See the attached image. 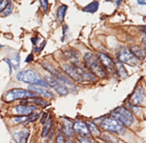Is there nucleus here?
I'll return each instance as SVG.
<instances>
[{
  "mask_svg": "<svg viewBox=\"0 0 146 143\" xmlns=\"http://www.w3.org/2000/svg\"><path fill=\"white\" fill-rule=\"evenodd\" d=\"M17 79L19 81L23 82V83H27L30 85H36L43 87L45 89H49L50 86L48 85V83L42 79L40 77V75L37 73L36 71L32 69H27L23 70V71H20L17 75Z\"/></svg>",
  "mask_w": 146,
  "mask_h": 143,
  "instance_id": "f257e3e1",
  "label": "nucleus"
},
{
  "mask_svg": "<svg viewBox=\"0 0 146 143\" xmlns=\"http://www.w3.org/2000/svg\"><path fill=\"white\" fill-rule=\"evenodd\" d=\"M84 62L93 74H95L98 77H102V78L105 77L106 72H105L104 67L101 64L100 60L96 56H94L91 53H86L84 55Z\"/></svg>",
  "mask_w": 146,
  "mask_h": 143,
  "instance_id": "f03ea898",
  "label": "nucleus"
},
{
  "mask_svg": "<svg viewBox=\"0 0 146 143\" xmlns=\"http://www.w3.org/2000/svg\"><path fill=\"white\" fill-rule=\"evenodd\" d=\"M42 66L44 67L46 70H48L51 74L54 75V77L62 84V86H64L68 91H77V87L72 83L68 77H66L65 75H62V72H60L58 70H56L55 67L52 64H50L48 62H43L42 63Z\"/></svg>",
  "mask_w": 146,
  "mask_h": 143,
  "instance_id": "7ed1b4c3",
  "label": "nucleus"
},
{
  "mask_svg": "<svg viewBox=\"0 0 146 143\" xmlns=\"http://www.w3.org/2000/svg\"><path fill=\"white\" fill-rule=\"evenodd\" d=\"M111 116L113 118L117 119L119 122H121L124 126H131L135 123V116L131 111H129L128 108L123 106L117 107L111 112Z\"/></svg>",
  "mask_w": 146,
  "mask_h": 143,
  "instance_id": "20e7f679",
  "label": "nucleus"
},
{
  "mask_svg": "<svg viewBox=\"0 0 146 143\" xmlns=\"http://www.w3.org/2000/svg\"><path fill=\"white\" fill-rule=\"evenodd\" d=\"M101 128L104 130L117 134H124L126 132V128L121 122H119L117 119L113 118H105L101 123Z\"/></svg>",
  "mask_w": 146,
  "mask_h": 143,
  "instance_id": "39448f33",
  "label": "nucleus"
},
{
  "mask_svg": "<svg viewBox=\"0 0 146 143\" xmlns=\"http://www.w3.org/2000/svg\"><path fill=\"white\" fill-rule=\"evenodd\" d=\"M36 95V93L31 91H27L23 89H13L4 95V100L6 102H12L14 100L21 99V98H27L31 97H35Z\"/></svg>",
  "mask_w": 146,
  "mask_h": 143,
  "instance_id": "423d86ee",
  "label": "nucleus"
},
{
  "mask_svg": "<svg viewBox=\"0 0 146 143\" xmlns=\"http://www.w3.org/2000/svg\"><path fill=\"white\" fill-rule=\"evenodd\" d=\"M62 69L74 81L79 82V83L85 82L84 75L82 72V66H75L73 64H69V63H64V64H62Z\"/></svg>",
  "mask_w": 146,
  "mask_h": 143,
  "instance_id": "0eeeda50",
  "label": "nucleus"
},
{
  "mask_svg": "<svg viewBox=\"0 0 146 143\" xmlns=\"http://www.w3.org/2000/svg\"><path fill=\"white\" fill-rule=\"evenodd\" d=\"M117 58L121 63H126L129 65H136L139 62V60L135 58L128 48H122L117 54Z\"/></svg>",
  "mask_w": 146,
  "mask_h": 143,
  "instance_id": "6e6552de",
  "label": "nucleus"
},
{
  "mask_svg": "<svg viewBox=\"0 0 146 143\" xmlns=\"http://www.w3.org/2000/svg\"><path fill=\"white\" fill-rule=\"evenodd\" d=\"M45 81L48 83V85L52 87L53 89H55V91L58 95H66L68 93V90L65 88L64 86H62L54 76H52L51 74L46 75L45 76Z\"/></svg>",
  "mask_w": 146,
  "mask_h": 143,
  "instance_id": "1a4fd4ad",
  "label": "nucleus"
},
{
  "mask_svg": "<svg viewBox=\"0 0 146 143\" xmlns=\"http://www.w3.org/2000/svg\"><path fill=\"white\" fill-rule=\"evenodd\" d=\"M73 130L74 132H76L80 136H84V137H89L91 134L90 130H89L88 125L86 123L82 121H77L73 124Z\"/></svg>",
  "mask_w": 146,
  "mask_h": 143,
  "instance_id": "9d476101",
  "label": "nucleus"
},
{
  "mask_svg": "<svg viewBox=\"0 0 146 143\" xmlns=\"http://www.w3.org/2000/svg\"><path fill=\"white\" fill-rule=\"evenodd\" d=\"M144 97H145V93H144V90H143L142 87H138L137 89L135 91V93H133L131 97V102L133 103V105H140L141 103L143 102L144 100Z\"/></svg>",
  "mask_w": 146,
  "mask_h": 143,
  "instance_id": "9b49d317",
  "label": "nucleus"
},
{
  "mask_svg": "<svg viewBox=\"0 0 146 143\" xmlns=\"http://www.w3.org/2000/svg\"><path fill=\"white\" fill-rule=\"evenodd\" d=\"M98 57H100V60L101 62V64L103 65L104 68H107L109 71L114 72L115 70V62H113V60H111V58L108 57V56L104 55L102 53L98 54Z\"/></svg>",
  "mask_w": 146,
  "mask_h": 143,
  "instance_id": "f8f14e48",
  "label": "nucleus"
},
{
  "mask_svg": "<svg viewBox=\"0 0 146 143\" xmlns=\"http://www.w3.org/2000/svg\"><path fill=\"white\" fill-rule=\"evenodd\" d=\"M28 90H30L31 92L35 93L36 95H42L44 97H54V93L48 91L47 89L43 88V87H40V86H36V85H29L28 87Z\"/></svg>",
  "mask_w": 146,
  "mask_h": 143,
  "instance_id": "ddd939ff",
  "label": "nucleus"
},
{
  "mask_svg": "<svg viewBox=\"0 0 146 143\" xmlns=\"http://www.w3.org/2000/svg\"><path fill=\"white\" fill-rule=\"evenodd\" d=\"M36 109V105H18L17 107H15V111L23 116H29L30 113H32Z\"/></svg>",
  "mask_w": 146,
  "mask_h": 143,
  "instance_id": "4468645a",
  "label": "nucleus"
},
{
  "mask_svg": "<svg viewBox=\"0 0 146 143\" xmlns=\"http://www.w3.org/2000/svg\"><path fill=\"white\" fill-rule=\"evenodd\" d=\"M64 55L67 58V60H70V62L73 65L77 66L80 63V58H79V53L74 49H69V50L64 51Z\"/></svg>",
  "mask_w": 146,
  "mask_h": 143,
  "instance_id": "2eb2a0df",
  "label": "nucleus"
},
{
  "mask_svg": "<svg viewBox=\"0 0 146 143\" xmlns=\"http://www.w3.org/2000/svg\"><path fill=\"white\" fill-rule=\"evenodd\" d=\"M62 132L64 133L65 136L71 137L74 132L73 130V123L70 120H68L66 118H62Z\"/></svg>",
  "mask_w": 146,
  "mask_h": 143,
  "instance_id": "dca6fc26",
  "label": "nucleus"
},
{
  "mask_svg": "<svg viewBox=\"0 0 146 143\" xmlns=\"http://www.w3.org/2000/svg\"><path fill=\"white\" fill-rule=\"evenodd\" d=\"M20 55L18 53H15L11 56L10 58H5V62L8 63L9 67H10V73L12 72V68L13 69H18L19 66H20Z\"/></svg>",
  "mask_w": 146,
  "mask_h": 143,
  "instance_id": "f3484780",
  "label": "nucleus"
},
{
  "mask_svg": "<svg viewBox=\"0 0 146 143\" xmlns=\"http://www.w3.org/2000/svg\"><path fill=\"white\" fill-rule=\"evenodd\" d=\"M29 136V130H22L13 133V137L17 143H27V138Z\"/></svg>",
  "mask_w": 146,
  "mask_h": 143,
  "instance_id": "a211bd4d",
  "label": "nucleus"
},
{
  "mask_svg": "<svg viewBox=\"0 0 146 143\" xmlns=\"http://www.w3.org/2000/svg\"><path fill=\"white\" fill-rule=\"evenodd\" d=\"M131 52L133 54V56H135V58H138V60H143V58H145V53L143 52L142 49H141L140 47L137 46V45L131 46Z\"/></svg>",
  "mask_w": 146,
  "mask_h": 143,
  "instance_id": "6ab92c4d",
  "label": "nucleus"
},
{
  "mask_svg": "<svg viewBox=\"0 0 146 143\" xmlns=\"http://www.w3.org/2000/svg\"><path fill=\"white\" fill-rule=\"evenodd\" d=\"M115 69H116L117 73H118L121 77H123V78L128 77V72H127V70L125 69L123 63H121L119 60L115 62Z\"/></svg>",
  "mask_w": 146,
  "mask_h": 143,
  "instance_id": "aec40b11",
  "label": "nucleus"
},
{
  "mask_svg": "<svg viewBox=\"0 0 146 143\" xmlns=\"http://www.w3.org/2000/svg\"><path fill=\"white\" fill-rule=\"evenodd\" d=\"M98 1H94L92 2V3H90L89 5H87L86 7H84L83 9H82V11L83 12H87V13H95V12L98 11Z\"/></svg>",
  "mask_w": 146,
  "mask_h": 143,
  "instance_id": "412c9836",
  "label": "nucleus"
},
{
  "mask_svg": "<svg viewBox=\"0 0 146 143\" xmlns=\"http://www.w3.org/2000/svg\"><path fill=\"white\" fill-rule=\"evenodd\" d=\"M100 136H102V139L105 140L107 143H123L119 138L112 134H109V133H102V134H100Z\"/></svg>",
  "mask_w": 146,
  "mask_h": 143,
  "instance_id": "4be33fe9",
  "label": "nucleus"
},
{
  "mask_svg": "<svg viewBox=\"0 0 146 143\" xmlns=\"http://www.w3.org/2000/svg\"><path fill=\"white\" fill-rule=\"evenodd\" d=\"M87 125H88V128H89V130H90V132L94 135V136H100V134H101L100 130H98V128L96 126V125L95 123L89 121L88 123H87Z\"/></svg>",
  "mask_w": 146,
  "mask_h": 143,
  "instance_id": "5701e85b",
  "label": "nucleus"
},
{
  "mask_svg": "<svg viewBox=\"0 0 146 143\" xmlns=\"http://www.w3.org/2000/svg\"><path fill=\"white\" fill-rule=\"evenodd\" d=\"M66 10H67L66 5H62V6H60V8L58 9V22H62L63 21Z\"/></svg>",
  "mask_w": 146,
  "mask_h": 143,
  "instance_id": "b1692460",
  "label": "nucleus"
},
{
  "mask_svg": "<svg viewBox=\"0 0 146 143\" xmlns=\"http://www.w3.org/2000/svg\"><path fill=\"white\" fill-rule=\"evenodd\" d=\"M51 126H52V120H51V118H49L48 120H47V123L45 124V126H44L43 132H42V137H46L47 135H48V133L51 130Z\"/></svg>",
  "mask_w": 146,
  "mask_h": 143,
  "instance_id": "393cba45",
  "label": "nucleus"
},
{
  "mask_svg": "<svg viewBox=\"0 0 146 143\" xmlns=\"http://www.w3.org/2000/svg\"><path fill=\"white\" fill-rule=\"evenodd\" d=\"M29 101L36 103L37 105H40V106H42V107H47V105H49V103L47 101H44L43 99H40V98H37V97H34L33 99H30Z\"/></svg>",
  "mask_w": 146,
  "mask_h": 143,
  "instance_id": "a878e982",
  "label": "nucleus"
},
{
  "mask_svg": "<svg viewBox=\"0 0 146 143\" xmlns=\"http://www.w3.org/2000/svg\"><path fill=\"white\" fill-rule=\"evenodd\" d=\"M12 11H13V5H12L11 2H8V5L6 6V8L2 12V13H3L2 15H3V17H7V16L11 15Z\"/></svg>",
  "mask_w": 146,
  "mask_h": 143,
  "instance_id": "bb28decb",
  "label": "nucleus"
},
{
  "mask_svg": "<svg viewBox=\"0 0 146 143\" xmlns=\"http://www.w3.org/2000/svg\"><path fill=\"white\" fill-rule=\"evenodd\" d=\"M39 113H33V114H31V116H29V117H27V120L25 121V123L28 124V123H33V122L35 121H37L39 119Z\"/></svg>",
  "mask_w": 146,
  "mask_h": 143,
  "instance_id": "cd10ccee",
  "label": "nucleus"
},
{
  "mask_svg": "<svg viewBox=\"0 0 146 143\" xmlns=\"http://www.w3.org/2000/svg\"><path fill=\"white\" fill-rule=\"evenodd\" d=\"M27 120V116H21V117H14L13 121L15 122L16 124L22 123V122H25Z\"/></svg>",
  "mask_w": 146,
  "mask_h": 143,
  "instance_id": "c85d7f7f",
  "label": "nucleus"
},
{
  "mask_svg": "<svg viewBox=\"0 0 146 143\" xmlns=\"http://www.w3.org/2000/svg\"><path fill=\"white\" fill-rule=\"evenodd\" d=\"M67 31H68L67 24H63L62 25V41H64L65 40V37H66Z\"/></svg>",
  "mask_w": 146,
  "mask_h": 143,
  "instance_id": "c756f323",
  "label": "nucleus"
},
{
  "mask_svg": "<svg viewBox=\"0 0 146 143\" xmlns=\"http://www.w3.org/2000/svg\"><path fill=\"white\" fill-rule=\"evenodd\" d=\"M56 143H64V139H63V135L62 132H58V136H56Z\"/></svg>",
  "mask_w": 146,
  "mask_h": 143,
  "instance_id": "7c9ffc66",
  "label": "nucleus"
},
{
  "mask_svg": "<svg viewBox=\"0 0 146 143\" xmlns=\"http://www.w3.org/2000/svg\"><path fill=\"white\" fill-rule=\"evenodd\" d=\"M7 5H8V1H6V0L0 1V13H1V12H3V10L6 8Z\"/></svg>",
  "mask_w": 146,
  "mask_h": 143,
  "instance_id": "2f4dec72",
  "label": "nucleus"
},
{
  "mask_svg": "<svg viewBox=\"0 0 146 143\" xmlns=\"http://www.w3.org/2000/svg\"><path fill=\"white\" fill-rule=\"evenodd\" d=\"M79 142L80 143H93L89 139V137H84V136H79Z\"/></svg>",
  "mask_w": 146,
  "mask_h": 143,
  "instance_id": "473e14b6",
  "label": "nucleus"
},
{
  "mask_svg": "<svg viewBox=\"0 0 146 143\" xmlns=\"http://www.w3.org/2000/svg\"><path fill=\"white\" fill-rule=\"evenodd\" d=\"M45 44H46V41H43V43H42V45H41L40 48H39V47H38V48H37V47H34V52H35V53H40V52L43 50L44 47H45Z\"/></svg>",
  "mask_w": 146,
  "mask_h": 143,
  "instance_id": "72a5a7b5",
  "label": "nucleus"
},
{
  "mask_svg": "<svg viewBox=\"0 0 146 143\" xmlns=\"http://www.w3.org/2000/svg\"><path fill=\"white\" fill-rule=\"evenodd\" d=\"M40 4H41V6L43 7L44 11H46L47 8H48V2L45 1V0H41V1H40Z\"/></svg>",
  "mask_w": 146,
  "mask_h": 143,
  "instance_id": "f704fd0d",
  "label": "nucleus"
},
{
  "mask_svg": "<svg viewBox=\"0 0 146 143\" xmlns=\"http://www.w3.org/2000/svg\"><path fill=\"white\" fill-rule=\"evenodd\" d=\"M32 60H33V55L30 54V55L27 56V60H25V62H32Z\"/></svg>",
  "mask_w": 146,
  "mask_h": 143,
  "instance_id": "c9c22d12",
  "label": "nucleus"
},
{
  "mask_svg": "<svg viewBox=\"0 0 146 143\" xmlns=\"http://www.w3.org/2000/svg\"><path fill=\"white\" fill-rule=\"evenodd\" d=\"M38 40H39V37H33V38H31V42L34 46L37 45V41Z\"/></svg>",
  "mask_w": 146,
  "mask_h": 143,
  "instance_id": "e433bc0d",
  "label": "nucleus"
},
{
  "mask_svg": "<svg viewBox=\"0 0 146 143\" xmlns=\"http://www.w3.org/2000/svg\"><path fill=\"white\" fill-rule=\"evenodd\" d=\"M46 119H47V113H43V117H42V119H41V123L44 124L45 122H47Z\"/></svg>",
  "mask_w": 146,
  "mask_h": 143,
  "instance_id": "4c0bfd02",
  "label": "nucleus"
},
{
  "mask_svg": "<svg viewBox=\"0 0 146 143\" xmlns=\"http://www.w3.org/2000/svg\"><path fill=\"white\" fill-rule=\"evenodd\" d=\"M141 41H142V43H143V44H145V45H146V34L144 35V36L142 37V39H141Z\"/></svg>",
  "mask_w": 146,
  "mask_h": 143,
  "instance_id": "58836bf2",
  "label": "nucleus"
},
{
  "mask_svg": "<svg viewBox=\"0 0 146 143\" xmlns=\"http://www.w3.org/2000/svg\"><path fill=\"white\" fill-rule=\"evenodd\" d=\"M137 3L139 4V5H146V1H137Z\"/></svg>",
  "mask_w": 146,
  "mask_h": 143,
  "instance_id": "ea45409f",
  "label": "nucleus"
},
{
  "mask_svg": "<svg viewBox=\"0 0 146 143\" xmlns=\"http://www.w3.org/2000/svg\"><path fill=\"white\" fill-rule=\"evenodd\" d=\"M141 29H142L143 31L146 32V25H143V26H141Z\"/></svg>",
  "mask_w": 146,
  "mask_h": 143,
  "instance_id": "a19ab883",
  "label": "nucleus"
},
{
  "mask_svg": "<svg viewBox=\"0 0 146 143\" xmlns=\"http://www.w3.org/2000/svg\"><path fill=\"white\" fill-rule=\"evenodd\" d=\"M64 143H74V142L71 141V140H67V141H65Z\"/></svg>",
  "mask_w": 146,
  "mask_h": 143,
  "instance_id": "79ce46f5",
  "label": "nucleus"
},
{
  "mask_svg": "<svg viewBox=\"0 0 146 143\" xmlns=\"http://www.w3.org/2000/svg\"><path fill=\"white\" fill-rule=\"evenodd\" d=\"M121 2H122V1H116V2H115V3H116L117 5H119V4H121Z\"/></svg>",
  "mask_w": 146,
  "mask_h": 143,
  "instance_id": "37998d69",
  "label": "nucleus"
},
{
  "mask_svg": "<svg viewBox=\"0 0 146 143\" xmlns=\"http://www.w3.org/2000/svg\"><path fill=\"white\" fill-rule=\"evenodd\" d=\"M0 47H2V45H0Z\"/></svg>",
  "mask_w": 146,
  "mask_h": 143,
  "instance_id": "c03bdc74",
  "label": "nucleus"
}]
</instances>
